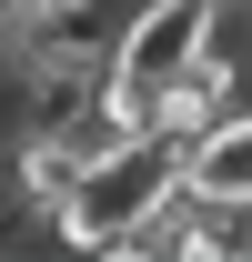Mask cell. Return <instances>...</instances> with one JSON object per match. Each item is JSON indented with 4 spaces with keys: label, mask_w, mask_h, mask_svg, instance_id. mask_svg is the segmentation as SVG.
<instances>
[{
    "label": "cell",
    "mask_w": 252,
    "mask_h": 262,
    "mask_svg": "<svg viewBox=\"0 0 252 262\" xmlns=\"http://www.w3.org/2000/svg\"><path fill=\"white\" fill-rule=\"evenodd\" d=\"M81 171H91V131H71V121H31L20 162H10V192L31 202V212H61V202L81 192Z\"/></svg>",
    "instance_id": "cell-3"
},
{
    "label": "cell",
    "mask_w": 252,
    "mask_h": 262,
    "mask_svg": "<svg viewBox=\"0 0 252 262\" xmlns=\"http://www.w3.org/2000/svg\"><path fill=\"white\" fill-rule=\"evenodd\" d=\"M182 192L192 202H252V101H232L222 121L182 141Z\"/></svg>",
    "instance_id": "cell-2"
},
{
    "label": "cell",
    "mask_w": 252,
    "mask_h": 262,
    "mask_svg": "<svg viewBox=\"0 0 252 262\" xmlns=\"http://www.w3.org/2000/svg\"><path fill=\"white\" fill-rule=\"evenodd\" d=\"M172 192H182V141H172V131L111 141V151H91L81 192L51 212V242H71V252H131L141 222H152Z\"/></svg>",
    "instance_id": "cell-1"
}]
</instances>
